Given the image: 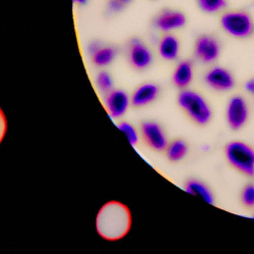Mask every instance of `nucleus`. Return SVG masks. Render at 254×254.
I'll use <instances>...</instances> for the list:
<instances>
[{"label": "nucleus", "mask_w": 254, "mask_h": 254, "mask_svg": "<svg viewBox=\"0 0 254 254\" xmlns=\"http://www.w3.org/2000/svg\"><path fill=\"white\" fill-rule=\"evenodd\" d=\"M203 79L206 85L215 91H228L235 84L232 73L221 66H214L208 69Z\"/></svg>", "instance_id": "nucleus-10"}, {"label": "nucleus", "mask_w": 254, "mask_h": 254, "mask_svg": "<svg viewBox=\"0 0 254 254\" xmlns=\"http://www.w3.org/2000/svg\"><path fill=\"white\" fill-rule=\"evenodd\" d=\"M178 104L184 112L196 124H207L212 116L207 100L197 91L182 89L178 95Z\"/></svg>", "instance_id": "nucleus-2"}, {"label": "nucleus", "mask_w": 254, "mask_h": 254, "mask_svg": "<svg viewBox=\"0 0 254 254\" xmlns=\"http://www.w3.org/2000/svg\"><path fill=\"white\" fill-rule=\"evenodd\" d=\"M88 53L92 63L99 67L109 65L116 57V50L110 46H102L97 42H93L88 46Z\"/></svg>", "instance_id": "nucleus-13"}, {"label": "nucleus", "mask_w": 254, "mask_h": 254, "mask_svg": "<svg viewBox=\"0 0 254 254\" xmlns=\"http://www.w3.org/2000/svg\"><path fill=\"white\" fill-rule=\"evenodd\" d=\"M123 4L117 0H109L107 2V10L110 13H117L123 8Z\"/></svg>", "instance_id": "nucleus-22"}, {"label": "nucleus", "mask_w": 254, "mask_h": 254, "mask_svg": "<svg viewBox=\"0 0 254 254\" xmlns=\"http://www.w3.org/2000/svg\"><path fill=\"white\" fill-rule=\"evenodd\" d=\"M245 88H246V90H247L249 93H251L252 95H254V78H252V79H250V80H248V81L246 82Z\"/></svg>", "instance_id": "nucleus-23"}, {"label": "nucleus", "mask_w": 254, "mask_h": 254, "mask_svg": "<svg viewBox=\"0 0 254 254\" xmlns=\"http://www.w3.org/2000/svg\"><path fill=\"white\" fill-rule=\"evenodd\" d=\"M95 84L101 92L107 93L113 89V78L109 72L101 70L95 77Z\"/></svg>", "instance_id": "nucleus-19"}, {"label": "nucleus", "mask_w": 254, "mask_h": 254, "mask_svg": "<svg viewBox=\"0 0 254 254\" xmlns=\"http://www.w3.org/2000/svg\"><path fill=\"white\" fill-rule=\"evenodd\" d=\"M141 136L146 145L154 151H164L167 148L168 139L163 128L154 121H145L141 124Z\"/></svg>", "instance_id": "nucleus-8"}, {"label": "nucleus", "mask_w": 254, "mask_h": 254, "mask_svg": "<svg viewBox=\"0 0 254 254\" xmlns=\"http://www.w3.org/2000/svg\"><path fill=\"white\" fill-rule=\"evenodd\" d=\"M129 64L137 70L148 68L153 62V54L149 47L139 39H132L127 47Z\"/></svg>", "instance_id": "nucleus-5"}, {"label": "nucleus", "mask_w": 254, "mask_h": 254, "mask_svg": "<svg viewBox=\"0 0 254 254\" xmlns=\"http://www.w3.org/2000/svg\"><path fill=\"white\" fill-rule=\"evenodd\" d=\"M117 1H119V2H121L123 5H126V4H128V3H130L132 0H117Z\"/></svg>", "instance_id": "nucleus-25"}, {"label": "nucleus", "mask_w": 254, "mask_h": 254, "mask_svg": "<svg viewBox=\"0 0 254 254\" xmlns=\"http://www.w3.org/2000/svg\"><path fill=\"white\" fill-rule=\"evenodd\" d=\"M241 201L247 207H254V185H246L241 191Z\"/></svg>", "instance_id": "nucleus-21"}, {"label": "nucleus", "mask_w": 254, "mask_h": 254, "mask_svg": "<svg viewBox=\"0 0 254 254\" xmlns=\"http://www.w3.org/2000/svg\"><path fill=\"white\" fill-rule=\"evenodd\" d=\"M158 52L166 61H175L180 54V42L178 38L172 34L163 36L158 45Z\"/></svg>", "instance_id": "nucleus-15"}, {"label": "nucleus", "mask_w": 254, "mask_h": 254, "mask_svg": "<svg viewBox=\"0 0 254 254\" xmlns=\"http://www.w3.org/2000/svg\"><path fill=\"white\" fill-rule=\"evenodd\" d=\"M186 22L187 19L184 13L177 10L165 9L157 15L154 20V25L158 30L169 33L183 28Z\"/></svg>", "instance_id": "nucleus-11"}, {"label": "nucleus", "mask_w": 254, "mask_h": 254, "mask_svg": "<svg viewBox=\"0 0 254 254\" xmlns=\"http://www.w3.org/2000/svg\"><path fill=\"white\" fill-rule=\"evenodd\" d=\"M188 153V145L183 140H174L167 145L166 155L172 162H178L185 158Z\"/></svg>", "instance_id": "nucleus-17"}, {"label": "nucleus", "mask_w": 254, "mask_h": 254, "mask_svg": "<svg viewBox=\"0 0 254 254\" xmlns=\"http://www.w3.org/2000/svg\"><path fill=\"white\" fill-rule=\"evenodd\" d=\"M220 26L227 35L236 39L248 38L254 32L251 16L241 10L225 12L220 18Z\"/></svg>", "instance_id": "nucleus-4"}, {"label": "nucleus", "mask_w": 254, "mask_h": 254, "mask_svg": "<svg viewBox=\"0 0 254 254\" xmlns=\"http://www.w3.org/2000/svg\"><path fill=\"white\" fill-rule=\"evenodd\" d=\"M249 109L246 100L240 96H232L226 106V121L228 126L233 130H238L244 126L248 119Z\"/></svg>", "instance_id": "nucleus-6"}, {"label": "nucleus", "mask_w": 254, "mask_h": 254, "mask_svg": "<svg viewBox=\"0 0 254 254\" xmlns=\"http://www.w3.org/2000/svg\"><path fill=\"white\" fill-rule=\"evenodd\" d=\"M160 92L156 83L145 82L140 84L131 95V104L135 107H143L154 102Z\"/></svg>", "instance_id": "nucleus-12"}, {"label": "nucleus", "mask_w": 254, "mask_h": 254, "mask_svg": "<svg viewBox=\"0 0 254 254\" xmlns=\"http://www.w3.org/2000/svg\"><path fill=\"white\" fill-rule=\"evenodd\" d=\"M224 155L229 163L239 173L254 176V149L245 142L232 141L224 148Z\"/></svg>", "instance_id": "nucleus-3"}, {"label": "nucleus", "mask_w": 254, "mask_h": 254, "mask_svg": "<svg viewBox=\"0 0 254 254\" xmlns=\"http://www.w3.org/2000/svg\"><path fill=\"white\" fill-rule=\"evenodd\" d=\"M118 129L125 135V137L127 138V140L132 146H135L138 143L139 135L137 130L132 124L126 121H122L118 124Z\"/></svg>", "instance_id": "nucleus-20"}, {"label": "nucleus", "mask_w": 254, "mask_h": 254, "mask_svg": "<svg viewBox=\"0 0 254 254\" xmlns=\"http://www.w3.org/2000/svg\"><path fill=\"white\" fill-rule=\"evenodd\" d=\"M131 221L129 208L122 202L111 200L103 204L98 210L95 227L102 238L115 241L128 233Z\"/></svg>", "instance_id": "nucleus-1"}, {"label": "nucleus", "mask_w": 254, "mask_h": 254, "mask_svg": "<svg viewBox=\"0 0 254 254\" xmlns=\"http://www.w3.org/2000/svg\"><path fill=\"white\" fill-rule=\"evenodd\" d=\"M131 104V96L123 89H112L105 93L104 105L108 114L113 118H121Z\"/></svg>", "instance_id": "nucleus-9"}, {"label": "nucleus", "mask_w": 254, "mask_h": 254, "mask_svg": "<svg viewBox=\"0 0 254 254\" xmlns=\"http://www.w3.org/2000/svg\"><path fill=\"white\" fill-rule=\"evenodd\" d=\"M193 53L199 62L203 64H211L219 57L220 44L214 37L202 35L196 39Z\"/></svg>", "instance_id": "nucleus-7"}, {"label": "nucleus", "mask_w": 254, "mask_h": 254, "mask_svg": "<svg viewBox=\"0 0 254 254\" xmlns=\"http://www.w3.org/2000/svg\"><path fill=\"white\" fill-rule=\"evenodd\" d=\"M196 3L200 10L208 14L217 13L226 6V0H196Z\"/></svg>", "instance_id": "nucleus-18"}, {"label": "nucleus", "mask_w": 254, "mask_h": 254, "mask_svg": "<svg viewBox=\"0 0 254 254\" xmlns=\"http://www.w3.org/2000/svg\"><path fill=\"white\" fill-rule=\"evenodd\" d=\"M193 78V66L190 61L180 62L172 74V81L180 89H186Z\"/></svg>", "instance_id": "nucleus-14"}, {"label": "nucleus", "mask_w": 254, "mask_h": 254, "mask_svg": "<svg viewBox=\"0 0 254 254\" xmlns=\"http://www.w3.org/2000/svg\"><path fill=\"white\" fill-rule=\"evenodd\" d=\"M185 190L191 195L197 196L207 203H213V194L208 187L200 181L190 180L185 185Z\"/></svg>", "instance_id": "nucleus-16"}, {"label": "nucleus", "mask_w": 254, "mask_h": 254, "mask_svg": "<svg viewBox=\"0 0 254 254\" xmlns=\"http://www.w3.org/2000/svg\"><path fill=\"white\" fill-rule=\"evenodd\" d=\"M72 2L77 5H84L87 2V0H72Z\"/></svg>", "instance_id": "nucleus-24"}]
</instances>
